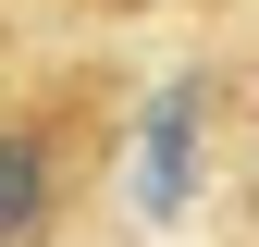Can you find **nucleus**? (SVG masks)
<instances>
[{
    "label": "nucleus",
    "instance_id": "1",
    "mask_svg": "<svg viewBox=\"0 0 259 247\" xmlns=\"http://www.w3.org/2000/svg\"><path fill=\"white\" fill-rule=\"evenodd\" d=\"M198 111H210L198 74L148 111V161H136V198H148V210H185V173H198Z\"/></svg>",
    "mask_w": 259,
    "mask_h": 247
},
{
    "label": "nucleus",
    "instance_id": "2",
    "mask_svg": "<svg viewBox=\"0 0 259 247\" xmlns=\"http://www.w3.org/2000/svg\"><path fill=\"white\" fill-rule=\"evenodd\" d=\"M37 223H50V136L0 124V247H25Z\"/></svg>",
    "mask_w": 259,
    "mask_h": 247
}]
</instances>
